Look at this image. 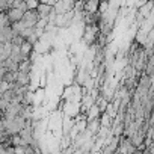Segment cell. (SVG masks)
Wrapping results in <instances>:
<instances>
[{"label":"cell","instance_id":"cell-1","mask_svg":"<svg viewBox=\"0 0 154 154\" xmlns=\"http://www.w3.org/2000/svg\"><path fill=\"white\" fill-rule=\"evenodd\" d=\"M35 11H36L39 20H47L48 15L53 12V5H50V3H39Z\"/></svg>","mask_w":154,"mask_h":154},{"label":"cell","instance_id":"cell-2","mask_svg":"<svg viewBox=\"0 0 154 154\" xmlns=\"http://www.w3.org/2000/svg\"><path fill=\"white\" fill-rule=\"evenodd\" d=\"M23 14H24V12H23L21 9H17V8H9V9L6 11V17H8V20H9L11 24L18 23V21L21 20Z\"/></svg>","mask_w":154,"mask_h":154},{"label":"cell","instance_id":"cell-3","mask_svg":"<svg viewBox=\"0 0 154 154\" xmlns=\"http://www.w3.org/2000/svg\"><path fill=\"white\" fill-rule=\"evenodd\" d=\"M101 0H85V12L88 14H97L98 12V5Z\"/></svg>","mask_w":154,"mask_h":154},{"label":"cell","instance_id":"cell-4","mask_svg":"<svg viewBox=\"0 0 154 154\" xmlns=\"http://www.w3.org/2000/svg\"><path fill=\"white\" fill-rule=\"evenodd\" d=\"M15 83L18 86H29L30 85V74L29 72H20L17 71V80Z\"/></svg>","mask_w":154,"mask_h":154},{"label":"cell","instance_id":"cell-5","mask_svg":"<svg viewBox=\"0 0 154 154\" xmlns=\"http://www.w3.org/2000/svg\"><path fill=\"white\" fill-rule=\"evenodd\" d=\"M33 50H35V47H33L30 42H27V41H24V42L20 45V51H21V54H23L24 57H29Z\"/></svg>","mask_w":154,"mask_h":154},{"label":"cell","instance_id":"cell-6","mask_svg":"<svg viewBox=\"0 0 154 154\" xmlns=\"http://www.w3.org/2000/svg\"><path fill=\"white\" fill-rule=\"evenodd\" d=\"M5 26H11V23H9V20L6 17V12L2 11L0 12V27H5Z\"/></svg>","mask_w":154,"mask_h":154},{"label":"cell","instance_id":"cell-7","mask_svg":"<svg viewBox=\"0 0 154 154\" xmlns=\"http://www.w3.org/2000/svg\"><path fill=\"white\" fill-rule=\"evenodd\" d=\"M38 5H39L38 0H26V8H27V11H35Z\"/></svg>","mask_w":154,"mask_h":154}]
</instances>
